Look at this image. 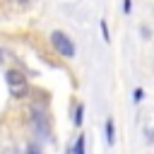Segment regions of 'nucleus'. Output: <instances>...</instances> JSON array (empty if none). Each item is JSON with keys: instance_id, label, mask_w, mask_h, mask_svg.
I'll return each instance as SVG.
<instances>
[{"instance_id": "nucleus-10", "label": "nucleus", "mask_w": 154, "mask_h": 154, "mask_svg": "<svg viewBox=\"0 0 154 154\" xmlns=\"http://www.w3.org/2000/svg\"><path fill=\"white\" fill-rule=\"evenodd\" d=\"M0 60H2V53H0Z\"/></svg>"}, {"instance_id": "nucleus-9", "label": "nucleus", "mask_w": 154, "mask_h": 154, "mask_svg": "<svg viewBox=\"0 0 154 154\" xmlns=\"http://www.w3.org/2000/svg\"><path fill=\"white\" fill-rule=\"evenodd\" d=\"M26 154H38V149H36V147H29V149H26Z\"/></svg>"}, {"instance_id": "nucleus-6", "label": "nucleus", "mask_w": 154, "mask_h": 154, "mask_svg": "<svg viewBox=\"0 0 154 154\" xmlns=\"http://www.w3.org/2000/svg\"><path fill=\"white\" fill-rule=\"evenodd\" d=\"M101 34H103V41H111V36H108V26H106V22H101Z\"/></svg>"}, {"instance_id": "nucleus-8", "label": "nucleus", "mask_w": 154, "mask_h": 154, "mask_svg": "<svg viewBox=\"0 0 154 154\" xmlns=\"http://www.w3.org/2000/svg\"><path fill=\"white\" fill-rule=\"evenodd\" d=\"M132 99H135V101H142V89H135V94H132Z\"/></svg>"}, {"instance_id": "nucleus-1", "label": "nucleus", "mask_w": 154, "mask_h": 154, "mask_svg": "<svg viewBox=\"0 0 154 154\" xmlns=\"http://www.w3.org/2000/svg\"><path fill=\"white\" fill-rule=\"evenodd\" d=\"M51 41H53L55 51H58L63 58H72V55H75V43H72V38H70L67 34L53 31V34H51Z\"/></svg>"}, {"instance_id": "nucleus-4", "label": "nucleus", "mask_w": 154, "mask_h": 154, "mask_svg": "<svg viewBox=\"0 0 154 154\" xmlns=\"http://www.w3.org/2000/svg\"><path fill=\"white\" fill-rule=\"evenodd\" d=\"M72 154H84V135L77 137V142H75V147H72Z\"/></svg>"}, {"instance_id": "nucleus-7", "label": "nucleus", "mask_w": 154, "mask_h": 154, "mask_svg": "<svg viewBox=\"0 0 154 154\" xmlns=\"http://www.w3.org/2000/svg\"><path fill=\"white\" fill-rule=\"evenodd\" d=\"M130 10H132V2H130V0H125V2H123V12H125V14H128V12H130Z\"/></svg>"}, {"instance_id": "nucleus-2", "label": "nucleus", "mask_w": 154, "mask_h": 154, "mask_svg": "<svg viewBox=\"0 0 154 154\" xmlns=\"http://www.w3.org/2000/svg\"><path fill=\"white\" fill-rule=\"evenodd\" d=\"M5 79H7V89H10L12 96H24V94H26V87H29V84H26V77H24L19 70H10Z\"/></svg>"}, {"instance_id": "nucleus-5", "label": "nucleus", "mask_w": 154, "mask_h": 154, "mask_svg": "<svg viewBox=\"0 0 154 154\" xmlns=\"http://www.w3.org/2000/svg\"><path fill=\"white\" fill-rule=\"evenodd\" d=\"M82 113H84V106H77V108H75V116H72L75 125H79V123H82Z\"/></svg>"}, {"instance_id": "nucleus-3", "label": "nucleus", "mask_w": 154, "mask_h": 154, "mask_svg": "<svg viewBox=\"0 0 154 154\" xmlns=\"http://www.w3.org/2000/svg\"><path fill=\"white\" fill-rule=\"evenodd\" d=\"M106 142H108V144L116 142V132H113V120H111V118L106 120Z\"/></svg>"}]
</instances>
